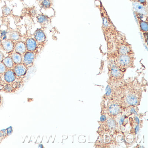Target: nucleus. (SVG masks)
I'll return each mask as SVG.
<instances>
[{
  "label": "nucleus",
  "instance_id": "1",
  "mask_svg": "<svg viewBox=\"0 0 148 148\" xmlns=\"http://www.w3.org/2000/svg\"><path fill=\"white\" fill-rule=\"evenodd\" d=\"M113 55V64L123 71H125L127 68L134 66V54L121 55L115 53Z\"/></svg>",
  "mask_w": 148,
  "mask_h": 148
},
{
  "label": "nucleus",
  "instance_id": "2",
  "mask_svg": "<svg viewBox=\"0 0 148 148\" xmlns=\"http://www.w3.org/2000/svg\"><path fill=\"white\" fill-rule=\"evenodd\" d=\"M115 53L121 55H133L134 52L131 46L124 40H119L117 43L116 51Z\"/></svg>",
  "mask_w": 148,
  "mask_h": 148
},
{
  "label": "nucleus",
  "instance_id": "3",
  "mask_svg": "<svg viewBox=\"0 0 148 148\" xmlns=\"http://www.w3.org/2000/svg\"><path fill=\"white\" fill-rule=\"evenodd\" d=\"M109 73L110 79L115 81L120 80L123 77L124 72L121 71L113 63L110 64Z\"/></svg>",
  "mask_w": 148,
  "mask_h": 148
},
{
  "label": "nucleus",
  "instance_id": "4",
  "mask_svg": "<svg viewBox=\"0 0 148 148\" xmlns=\"http://www.w3.org/2000/svg\"><path fill=\"white\" fill-rule=\"evenodd\" d=\"M36 58L35 52L27 51L22 57V63L28 68L32 66Z\"/></svg>",
  "mask_w": 148,
  "mask_h": 148
},
{
  "label": "nucleus",
  "instance_id": "5",
  "mask_svg": "<svg viewBox=\"0 0 148 148\" xmlns=\"http://www.w3.org/2000/svg\"><path fill=\"white\" fill-rule=\"evenodd\" d=\"M27 68L23 63L15 65L13 68L16 77H21L26 75L27 71Z\"/></svg>",
  "mask_w": 148,
  "mask_h": 148
},
{
  "label": "nucleus",
  "instance_id": "6",
  "mask_svg": "<svg viewBox=\"0 0 148 148\" xmlns=\"http://www.w3.org/2000/svg\"><path fill=\"white\" fill-rule=\"evenodd\" d=\"M132 7L135 12L148 16V7L144 6L137 1L132 2Z\"/></svg>",
  "mask_w": 148,
  "mask_h": 148
},
{
  "label": "nucleus",
  "instance_id": "7",
  "mask_svg": "<svg viewBox=\"0 0 148 148\" xmlns=\"http://www.w3.org/2000/svg\"><path fill=\"white\" fill-rule=\"evenodd\" d=\"M34 39L38 44L45 43L46 40L45 34L42 29H38L34 32Z\"/></svg>",
  "mask_w": 148,
  "mask_h": 148
},
{
  "label": "nucleus",
  "instance_id": "8",
  "mask_svg": "<svg viewBox=\"0 0 148 148\" xmlns=\"http://www.w3.org/2000/svg\"><path fill=\"white\" fill-rule=\"evenodd\" d=\"M16 77L13 69H8L4 74V79L7 84H12L16 80Z\"/></svg>",
  "mask_w": 148,
  "mask_h": 148
},
{
  "label": "nucleus",
  "instance_id": "9",
  "mask_svg": "<svg viewBox=\"0 0 148 148\" xmlns=\"http://www.w3.org/2000/svg\"><path fill=\"white\" fill-rule=\"evenodd\" d=\"M25 43L27 51L35 52L38 48V43L36 40L33 38L27 39Z\"/></svg>",
  "mask_w": 148,
  "mask_h": 148
},
{
  "label": "nucleus",
  "instance_id": "10",
  "mask_svg": "<svg viewBox=\"0 0 148 148\" xmlns=\"http://www.w3.org/2000/svg\"><path fill=\"white\" fill-rule=\"evenodd\" d=\"M2 48L7 53H12L14 50V41L10 39L3 40L1 44Z\"/></svg>",
  "mask_w": 148,
  "mask_h": 148
},
{
  "label": "nucleus",
  "instance_id": "11",
  "mask_svg": "<svg viewBox=\"0 0 148 148\" xmlns=\"http://www.w3.org/2000/svg\"><path fill=\"white\" fill-rule=\"evenodd\" d=\"M139 101L138 96L134 93L129 94L125 98V102L128 105L132 106L136 105Z\"/></svg>",
  "mask_w": 148,
  "mask_h": 148
},
{
  "label": "nucleus",
  "instance_id": "12",
  "mask_svg": "<svg viewBox=\"0 0 148 148\" xmlns=\"http://www.w3.org/2000/svg\"><path fill=\"white\" fill-rule=\"evenodd\" d=\"M14 50L16 52L23 55L27 51L25 43L21 41L17 42L14 45Z\"/></svg>",
  "mask_w": 148,
  "mask_h": 148
},
{
  "label": "nucleus",
  "instance_id": "13",
  "mask_svg": "<svg viewBox=\"0 0 148 148\" xmlns=\"http://www.w3.org/2000/svg\"><path fill=\"white\" fill-rule=\"evenodd\" d=\"M37 21L41 25H46L50 22V18L44 14H40L37 17Z\"/></svg>",
  "mask_w": 148,
  "mask_h": 148
},
{
  "label": "nucleus",
  "instance_id": "14",
  "mask_svg": "<svg viewBox=\"0 0 148 148\" xmlns=\"http://www.w3.org/2000/svg\"><path fill=\"white\" fill-rule=\"evenodd\" d=\"M121 109L118 104H113L110 106L109 108V112L111 115L116 116L120 113Z\"/></svg>",
  "mask_w": 148,
  "mask_h": 148
},
{
  "label": "nucleus",
  "instance_id": "15",
  "mask_svg": "<svg viewBox=\"0 0 148 148\" xmlns=\"http://www.w3.org/2000/svg\"><path fill=\"white\" fill-rule=\"evenodd\" d=\"M8 69H13L15 65L11 56H8L4 58L2 61Z\"/></svg>",
  "mask_w": 148,
  "mask_h": 148
},
{
  "label": "nucleus",
  "instance_id": "16",
  "mask_svg": "<svg viewBox=\"0 0 148 148\" xmlns=\"http://www.w3.org/2000/svg\"><path fill=\"white\" fill-rule=\"evenodd\" d=\"M12 59L13 60L15 65L18 64L22 63V55L18 53L14 52H12L11 56Z\"/></svg>",
  "mask_w": 148,
  "mask_h": 148
},
{
  "label": "nucleus",
  "instance_id": "17",
  "mask_svg": "<svg viewBox=\"0 0 148 148\" xmlns=\"http://www.w3.org/2000/svg\"><path fill=\"white\" fill-rule=\"evenodd\" d=\"M140 31L143 33L148 32V25L147 21L137 19Z\"/></svg>",
  "mask_w": 148,
  "mask_h": 148
},
{
  "label": "nucleus",
  "instance_id": "18",
  "mask_svg": "<svg viewBox=\"0 0 148 148\" xmlns=\"http://www.w3.org/2000/svg\"><path fill=\"white\" fill-rule=\"evenodd\" d=\"M9 39L13 41H17L19 40L21 38V35L19 33L16 31H14L10 33L9 35Z\"/></svg>",
  "mask_w": 148,
  "mask_h": 148
},
{
  "label": "nucleus",
  "instance_id": "19",
  "mask_svg": "<svg viewBox=\"0 0 148 148\" xmlns=\"http://www.w3.org/2000/svg\"><path fill=\"white\" fill-rule=\"evenodd\" d=\"M52 1L51 0H43L40 1V6L43 9H47L51 8Z\"/></svg>",
  "mask_w": 148,
  "mask_h": 148
},
{
  "label": "nucleus",
  "instance_id": "20",
  "mask_svg": "<svg viewBox=\"0 0 148 148\" xmlns=\"http://www.w3.org/2000/svg\"><path fill=\"white\" fill-rule=\"evenodd\" d=\"M3 90L6 92H12L14 91V87L11 84H6L4 85Z\"/></svg>",
  "mask_w": 148,
  "mask_h": 148
},
{
  "label": "nucleus",
  "instance_id": "21",
  "mask_svg": "<svg viewBox=\"0 0 148 148\" xmlns=\"http://www.w3.org/2000/svg\"><path fill=\"white\" fill-rule=\"evenodd\" d=\"M8 32L7 30H4L0 31V38L3 40L7 39Z\"/></svg>",
  "mask_w": 148,
  "mask_h": 148
},
{
  "label": "nucleus",
  "instance_id": "22",
  "mask_svg": "<svg viewBox=\"0 0 148 148\" xmlns=\"http://www.w3.org/2000/svg\"><path fill=\"white\" fill-rule=\"evenodd\" d=\"M11 9L9 8L7 6H4L2 8V12L3 14L5 16H8V15H10L11 14Z\"/></svg>",
  "mask_w": 148,
  "mask_h": 148
},
{
  "label": "nucleus",
  "instance_id": "23",
  "mask_svg": "<svg viewBox=\"0 0 148 148\" xmlns=\"http://www.w3.org/2000/svg\"><path fill=\"white\" fill-rule=\"evenodd\" d=\"M7 70V68L4 63L2 62H0V75L4 74Z\"/></svg>",
  "mask_w": 148,
  "mask_h": 148
},
{
  "label": "nucleus",
  "instance_id": "24",
  "mask_svg": "<svg viewBox=\"0 0 148 148\" xmlns=\"http://www.w3.org/2000/svg\"><path fill=\"white\" fill-rule=\"evenodd\" d=\"M107 124L109 128L113 129L116 127V124L115 121L112 119H109L107 122Z\"/></svg>",
  "mask_w": 148,
  "mask_h": 148
},
{
  "label": "nucleus",
  "instance_id": "25",
  "mask_svg": "<svg viewBox=\"0 0 148 148\" xmlns=\"http://www.w3.org/2000/svg\"><path fill=\"white\" fill-rule=\"evenodd\" d=\"M136 1H137L140 4H142L145 7H148V3H147V0H136Z\"/></svg>",
  "mask_w": 148,
  "mask_h": 148
},
{
  "label": "nucleus",
  "instance_id": "26",
  "mask_svg": "<svg viewBox=\"0 0 148 148\" xmlns=\"http://www.w3.org/2000/svg\"><path fill=\"white\" fill-rule=\"evenodd\" d=\"M106 96H110L111 94V88L110 86H107L106 88Z\"/></svg>",
  "mask_w": 148,
  "mask_h": 148
},
{
  "label": "nucleus",
  "instance_id": "27",
  "mask_svg": "<svg viewBox=\"0 0 148 148\" xmlns=\"http://www.w3.org/2000/svg\"><path fill=\"white\" fill-rule=\"evenodd\" d=\"M6 131L7 136H10L13 132L12 128V127H9V128L6 130Z\"/></svg>",
  "mask_w": 148,
  "mask_h": 148
},
{
  "label": "nucleus",
  "instance_id": "28",
  "mask_svg": "<svg viewBox=\"0 0 148 148\" xmlns=\"http://www.w3.org/2000/svg\"><path fill=\"white\" fill-rule=\"evenodd\" d=\"M30 14L32 16H35L37 15V12L36 9L33 8L30 11Z\"/></svg>",
  "mask_w": 148,
  "mask_h": 148
},
{
  "label": "nucleus",
  "instance_id": "29",
  "mask_svg": "<svg viewBox=\"0 0 148 148\" xmlns=\"http://www.w3.org/2000/svg\"><path fill=\"white\" fill-rule=\"evenodd\" d=\"M4 58H5V55H4V53L0 51V62H2Z\"/></svg>",
  "mask_w": 148,
  "mask_h": 148
},
{
  "label": "nucleus",
  "instance_id": "30",
  "mask_svg": "<svg viewBox=\"0 0 148 148\" xmlns=\"http://www.w3.org/2000/svg\"><path fill=\"white\" fill-rule=\"evenodd\" d=\"M106 117L105 115H102L100 117V120L101 122H104L106 120Z\"/></svg>",
  "mask_w": 148,
  "mask_h": 148
},
{
  "label": "nucleus",
  "instance_id": "31",
  "mask_svg": "<svg viewBox=\"0 0 148 148\" xmlns=\"http://www.w3.org/2000/svg\"><path fill=\"white\" fill-rule=\"evenodd\" d=\"M125 117L124 116L121 117V119H120V121H119V125H121L123 124V123L124 121Z\"/></svg>",
  "mask_w": 148,
  "mask_h": 148
},
{
  "label": "nucleus",
  "instance_id": "32",
  "mask_svg": "<svg viewBox=\"0 0 148 148\" xmlns=\"http://www.w3.org/2000/svg\"><path fill=\"white\" fill-rule=\"evenodd\" d=\"M4 85L1 82H0V91L3 90Z\"/></svg>",
  "mask_w": 148,
  "mask_h": 148
},
{
  "label": "nucleus",
  "instance_id": "33",
  "mask_svg": "<svg viewBox=\"0 0 148 148\" xmlns=\"http://www.w3.org/2000/svg\"><path fill=\"white\" fill-rule=\"evenodd\" d=\"M39 148H43L44 146H43V145L42 144H40L39 145H38Z\"/></svg>",
  "mask_w": 148,
  "mask_h": 148
},
{
  "label": "nucleus",
  "instance_id": "34",
  "mask_svg": "<svg viewBox=\"0 0 148 148\" xmlns=\"http://www.w3.org/2000/svg\"><path fill=\"white\" fill-rule=\"evenodd\" d=\"M1 102H2V98L1 96H0V105L1 103Z\"/></svg>",
  "mask_w": 148,
  "mask_h": 148
},
{
  "label": "nucleus",
  "instance_id": "35",
  "mask_svg": "<svg viewBox=\"0 0 148 148\" xmlns=\"http://www.w3.org/2000/svg\"><path fill=\"white\" fill-rule=\"evenodd\" d=\"M130 1H131L132 2H135V1H136V0H130Z\"/></svg>",
  "mask_w": 148,
  "mask_h": 148
},
{
  "label": "nucleus",
  "instance_id": "36",
  "mask_svg": "<svg viewBox=\"0 0 148 148\" xmlns=\"http://www.w3.org/2000/svg\"><path fill=\"white\" fill-rule=\"evenodd\" d=\"M38 1H40H40H43V0H38Z\"/></svg>",
  "mask_w": 148,
  "mask_h": 148
}]
</instances>
